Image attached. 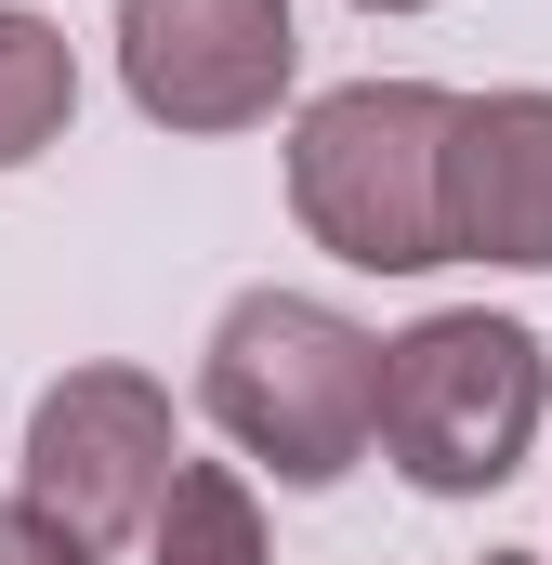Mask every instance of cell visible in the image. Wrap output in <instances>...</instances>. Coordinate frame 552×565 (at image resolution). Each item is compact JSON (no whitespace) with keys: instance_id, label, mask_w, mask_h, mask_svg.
<instances>
[{"instance_id":"277c9868","label":"cell","mask_w":552,"mask_h":565,"mask_svg":"<svg viewBox=\"0 0 552 565\" xmlns=\"http://www.w3.org/2000/svg\"><path fill=\"white\" fill-rule=\"evenodd\" d=\"M184 473V422L145 369H66L40 408H26V460H13V500L40 526H66L79 553H119L158 526Z\"/></svg>"},{"instance_id":"9c48e42d","label":"cell","mask_w":552,"mask_h":565,"mask_svg":"<svg viewBox=\"0 0 552 565\" xmlns=\"http://www.w3.org/2000/svg\"><path fill=\"white\" fill-rule=\"evenodd\" d=\"M0 565H106V553H79L66 526H40V513L13 500V513H0Z\"/></svg>"},{"instance_id":"30bf717a","label":"cell","mask_w":552,"mask_h":565,"mask_svg":"<svg viewBox=\"0 0 552 565\" xmlns=\"http://www.w3.org/2000/svg\"><path fill=\"white\" fill-rule=\"evenodd\" d=\"M355 13H434V0H355Z\"/></svg>"},{"instance_id":"8fae6325","label":"cell","mask_w":552,"mask_h":565,"mask_svg":"<svg viewBox=\"0 0 552 565\" xmlns=\"http://www.w3.org/2000/svg\"><path fill=\"white\" fill-rule=\"evenodd\" d=\"M487 565H552V553H487Z\"/></svg>"},{"instance_id":"6da1fadb","label":"cell","mask_w":552,"mask_h":565,"mask_svg":"<svg viewBox=\"0 0 552 565\" xmlns=\"http://www.w3.org/2000/svg\"><path fill=\"white\" fill-rule=\"evenodd\" d=\"M289 224L355 277L460 264V93L342 79L289 119Z\"/></svg>"},{"instance_id":"7a4b0ae2","label":"cell","mask_w":552,"mask_h":565,"mask_svg":"<svg viewBox=\"0 0 552 565\" xmlns=\"http://www.w3.org/2000/svg\"><path fill=\"white\" fill-rule=\"evenodd\" d=\"M198 408L276 487H342L382 447V342L316 289H237L198 342Z\"/></svg>"},{"instance_id":"52a82bcc","label":"cell","mask_w":552,"mask_h":565,"mask_svg":"<svg viewBox=\"0 0 552 565\" xmlns=\"http://www.w3.org/2000/svg\"><path fill=\"white\" fill-rule=\"evenodd\" d=\"M66 119H79V53H66V26L26 13V0H0V171H26L40 145H66Z\"/></svg>"},{"instance_id":"ba28073f","label":"cell","mask_w":552,"mask_h":565,"mask_svg":"<svg viewBox=\"0 0 552 565\" xmlns=\"http://www.w3.org/2000/svg\"><path fill=\"white\" fill-rule=\"evenodd\" d=\"M145 565H276L251 473H237V460H184L171 500H158V526H145Z\"/></svg>"},{"instance_id":"5b68a950","label":"cell","mask_w":552,"mask_h":565,"mask_svg":"<svg viewBox=\"0 0 552 565\" xmlns=\"http://www.w3.org/2000/svg\"><path fill=\"white\" fill-rule=\"evenodd\" d=\"M302 79L289 0H119V93L158 132H264Z\"/></svg>"},{"instance_id":"8992f818","label":"cell","mask_w":552,"mask_h":565,"mask_svg":"<svg viewBox=\"0 0 552 565\" xmlns=\"http://www.w3.org/2000/svg\"><path fill=\"white\" fill-rule=\"evenodd\" d=\"M460 264L552 277V93H460Z\"/></svg>"},{"instance_id":"3957f363","label":"cell","mask_w":552,"mask_h":565,"mask_svg":"<svg viewBox=\"0 0 552 565\" xmlns=\"http://www.w3.org/2000/svg\"><path fill=\"white\" fill-rule=\"evenodd\" d=\"M552 422V355L527 316L447 302L382 342V460L421 500H487L527 473V447Z\"/></svg>"}]
</instances>
